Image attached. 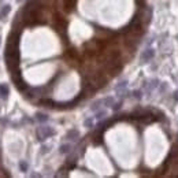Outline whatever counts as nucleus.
<instances>
[{
  "label": "nucleus",
  "instance_id": "nucleus-1",
  "mask_svg": "<svg viewBox=\"0 0 178 178\" xmlns=\"http://www.w3.org/2000/svg\"><path fill=\"white\" fill-rule=\"evenodd\" d=\"M37 134L40 137L38 140H44V139H47V137H49V136H53L55 132H53L52 129H49V127H40V129L37 130Z\"/></svg>",
  "mask_w": 178,
  "mask_h": 178
},
{
  "label": "nucleus",
  "instance_id": "nucleus-2",
  "mask_svg": "<svg viewBox=\"0 0 178 178\" xmlns=\"http://www.w3.org/2000/svg\"><path fill=\"white\" fill-rule=\"evenodd\" d=\"M153 55H155V53H153V49H147V51L143 53V56H141V60H143V62H148L149 59L153 58Z\"/></svg>",
  "mask_w": 178,
  "mask_h": 178
},
{
  "label": "nucleus",
  "instance_id": "nucleus-3",
  "mask_svg": "<svg viewBox=\"0 0 178 178\" xmlns=\"http://www.w3.org/2000/svg\"><path fill=\"white\" fill-rule=\"evenodd\" d=\"M8 96V86L7 85H0V97L6 99Z\"/></svg>",
  "mask_w": 178,
  "mask_h": 178
},
{
  "label": "nucleus",
  "instance_id": "nucleus-4",
  "mask_svg": "<svg viewBox=\"0 0 178 178\" xmlns=\"http://www.w3.org/2000/svg\"><path fill=\"white\" fill-rule=\"evenodd\" d=\"M10 10H11V6H10V4H6L4 7L0 10V18L3 19V16H6V15H7L8 12H10Z\"/></svg>",
  "mask_w": 178,
  "mask_h": 178
},
{
  "label": "nucleus",
  "instance_id": "nucleus-5",
  "mask_svg": "<svg viewBox=\"0 0 178 178\" xmlns=\"http://www.w3.org/2000/svg\"><path fill=\"white\" fill-rule=\"evenodd\" d=\"M70 149H71V148H70V145H67V144H66V145L60 147V152H62V153H67Z\"/></svg>",
  "mask_w": 178,
  "mask_h": 178
},
{
  "label": "nucleus",
  "instance_id": "nucleus-6",
  "mask_svg": "<svg viewBox=\"0 0 178 178\" xmlns=\"http://www.w3.org/2000/svg\"><path fill=\"white\" fill-rule=\"evenodd\" d=\"M104 104H107V106H114V99L112 97H107L106 100H103Z\"/></svg>",
  "mask_w": 178,
  "mask_h": 178
},
{
  "label": "nucleus",
  "instance_id": "nucleus-7",
  "mask_svg": "<svg viewBox=\"0 0 178 178\" xmlns=\"http://www.w3.org/2000/svg\"><path fill=\"white\" fill-rule=\"evenodd\" d=\"M37 119L40 121V122H44V121L48 119V116H47L45 114H37Z\"/></svg>",
  "mask_w": 178,
  "mask_h": 178
},
{
  "label": "nucleus",
  "instance_id": "nucleus-8",
  "mask_svg": "<svg viewBox=\"0 0 178 178\" xmlns=\"http://www.w3.org/2000/svg\"><path fill=\"white\" fill-rule=\"evenodd\" d=\"M86 127H92L93 126V121H92V118H89V119H86L85 121V123H84Z\"/></svg>",
  "mask_w": 178,
  "mask_h": 178
},
{
  "label": "nucleus",
  "instance_id": "nucleus-9",
  "mask_svg": "<svg viewBox=\"0 0 178 178\" xmlns=\"http://www.w3.org/2000/svg\"><path fill=\"white\" fill-rule=\"evenodd\" d=\"M19 167H21L22 171H26V170H28V163H26V162H21V163H19Z\"/></svg>",
  "mask_w": 178,
  "mask_h": 178
},
{
  "label": "nucleus",
  "instance_id": "nucleus-10",
  "mask_svg": "<svg viewBox=\"0 0 178 178\" xmlns=\"http://www.w3.org/2000/svg\"><path fill=\"white\" fill-rule=\"evenodd\" d=\"M67 137H78V132L77 130H71V132H69Z\"/></svg>",
  "mask_w": 178,
  "mask_h": 178
},
{
  "label": "nucleus",
  "instance_id": "nucleus-11",
  "mask_svg": "<svg viewBox=\"0 0 178 178\" xmlns=\"http://www.w3.org/2000/svg\"><path fill=\"white\" fill-rule=\"evenodd\" d=\"M121 106H122V103L119 102V103L114 104V106H112V108H114V110H115V111H116V110H119V108H121Z\"/></svg>",
  "mask_w": 178,
  "mask_h": 178
},
{
  "label": "nucleus",
  "instance_id": "nucleus-12",
  "mask_svg": "<svg viewBox=\"0 0 178 178\" xmlns=\"http://www.w3.org/2000/svg\"><path fill=\"white\" fill-rule=\"evenodd\" d=\"M134 96H136V97H139V99H140V97H141V92H134Z\"/></svg>",
  "mask_w": 178,
  "mask_h": 178
}]
</instances>
